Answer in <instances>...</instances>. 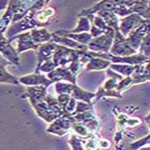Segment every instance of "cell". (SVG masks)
Returning <instances> with one entry per match:
<instances>
[{
	"label": "cell",
	"mask_w": 150,
	"mask_h": 150,
	"mask_svg": "<svg viewBox=\"0 0 150 150\" xmlns=\"http://www.w3.org/2000/svg\"><path fill=\"white\" fill-rule=\"evenodd\" d=\"M91 29L90 28V23H89L88 19L87 18H83L81 17L79 19V21H78V25L77 28L73 31H71V33H83V32H87L89 30Z\"/></svg>",
	"instance_id": "8"
},
{
	"label": "cell",
	"mask_w": 150,
	"mask_h": 150,
	"mask_svg": "<svg viewBox=\"0 0 150 150\" xmlns=\"http://www.w3.org/2000/svg\"><path fill=\"white\" fill-rule=\"evenodd\" d=\"M71 95H72L74 98H78V99H83L85 102L90 103V99L93 98L95 96L94 93H90V92H86L81 90V88H78L77 86H73L72 92H71Z\"/></svg>",
	"instance_id": "5"
},
{
	"label": "cell",
	"mask_w": 150,
	"mask_h": 150,
	"mask_svg": "<svg viewBox=\"0 0 150 150\" xmlns=\"http://www.w3.org/2000/svg\"><path fill=\"white\" fill-rule=\"evenodd\" d=\"M20 81H21L22 83H25V85H42L43 87L49 86V85L52 83V81L47 79L45 76H42V75H37V74L23 76V77L20 78Z\"/></svg>",
	"instance_id": "4"
},
{
	"label": "cell",
	"mask_w": 150,
	"mask_h": 150,
	"mask_svg": "<svg viewBox=\"0 0 150 150\" xmlns=\"http://www.w3.org/2000/svg\"><path fill=\"white\" fill-rule=\"evenodd\" d=\"M48 2H50V0H46V1H45V3H48Z\"/></svg>",
	"instance_id": "9"
},
{
	"label": "cell",
	"mask_w": 150,
	"mask_h": 150,
	"mask_svg": "<svg viewBox=\"0 0 150 150\" xmlns=\"http://www.w3.org/2000/svg\"><path fill=\"white\" fill-rule=\"evenodd\" d=\"M6 64H10L8 62H6V60H4V59H2V57L0 56V81H8V83H17L15 79H14V77H12L11 75L8 74V73H6V71H4V66H6Z\"/></svg>",
	"instance_id": "7"
},
{
	"label": "cell",
	"mask_w": 150,
	"mask_h": 150,
	"mask_svg": "<svg viewBox=\"0 0 150 150\" xmlns=\"http://www.w3.org/2000/svg\"><path fill=\"white\" fill-rule=\"evenodd\" d=\"M90 55H91V54H90ZM108 67H110V62L105 60L104 58L96 56V55H91L89 62H87V64H86V70H88V71H91V70L97 71V70H104Z\"/></svg>",
	"instance_id": "3"
},
{
	"label": "cell",
	"mask_w": 150,
	"mask_h": 150,
	"mask_svg": "<svg viewBox=\"0 0 150 150\" xmlns=\"http://www.w3.org/2000/svg\"><path fill=\"white\" fill-rule=\"evenodd\" d=\"M143 22H144V20H143L137 14H132V15H130V16L126 17V18H124L123 20H122L118 29H120V32H121L124 36H126V35H128L129 33L131 32L132 30L137 28L139 24H142Z\"/></svg>",
	"instance_id": "2"
},
{
	"label": "cell",
	"mask_w": 150,
	"mask_h": 150,
	"mask_svg": "<svg viewBox=\"0 0 150 150\" xmlns=\"http://www.w3.org/2000/svg\"><path fill=\"white\" fill-rule=\"evenodd\" d=\"M54 14H55V10L53 8H47L42 11L36 13V18L40 21L41 25H43L50 21V19L54 16Z\"/></svg>",
	"instance_id": "6"
},
{
	"label": "cell",
	"mask_w": 150,
	"mask_h": 150,
	"mask_svg": "<svg viewBox=\"0 0 150 150\" xmlns=\"http://www.w3.org/2000/svg\"><path fill=\"white\" fill-rule=\"evenodd\" d=\"M113 36H114V32L113 30L110 28L108 30L106 34L103 36H96L91 39V41L88 43V49L92 50L94 52H109V49L112 45Z\"/></svg>",
	"instance_id": "1"
}]
</instances>
